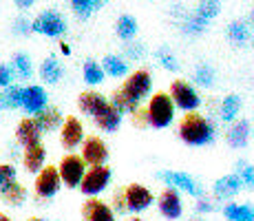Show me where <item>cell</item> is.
Here are the masks:
<instances>
[{
	"mask_svg": "<svg viewBox=\"0 0 254 221\" xmlns=\"http://www.w3.org/2000/svg\"><path fill=\"white\" fill-rule=\"evenodd\" d=\"M109 102L115 106L117 111L122 113V115H135V113L139 111V104L137 102H133V100H128V97L124 95V93L120 91V88H115L113 93H111V97H109Z\"/></svg>",
	"mask_w": 254,
	"mask_h": 221,
	"instance_id": "obj_34",
	"label": "cell"
},
{
	"mask_svg": "<svg viewBox=\"0 0 254 221\" xmlns=\"http://www.w3.org/2000/svg\"><path fill=\"white\" fill-rule=\"evenodd\" d=\"M120 91L124 93L128 100L141 104V102L150 95V91H153V73H150L148 69H135V71L128 73L126 80L122 82Z\"/></svg>",
	"mask_w": 254,
	"mask_h": 221,
	"instance_id": "obj_3",
	"label": "cell"
},
{
	"mask_svg": "<svg viewBox=\"0 0 254 221\" xmlns=\"http://www.w3.org/2000/svg\"><path fill=\"white\" fill-rule=\"evenodd\" d=\"M250 137H252V124L250 120L246 117H237L234 122L228 124L226 131V144L234 150H243L248 144H250Z\"/></svg>",
	"mask_w": 254,
	"mask_h": 221,
	"instance_id": "obj_16",
	"label": "cell"
},
{
	"mask_svg": "<svg viewBox=\"0 0 254 221\" xmlns=\"http://www.w3.org/2000/svg\"><path fill=\"white\" fill-rule=\"evenodd\" d=\"M241 179L243 188L248 190H254V164H250V161H239L237 164V173H234Z\"/></svg>",
	"mask_w": 254,
	"mask_h": 221,
	"instance_id": "obj_40",
	"label": "cell"
},
{
	"mask_svg": "<svg viewBox=\"0 0 254 221\" xmlns=\"http://www.w3.org/2000/svg\"><path fill=\"white\" fill-rule=\"evenodd\" d=\"M223 217L228 221H254V206L252 204H226L223 206Z\"/></svg>",
	"mask_w": 254,
	"mask_h": 221,
	"instance_id": "obj_29",
	"label": "cell"
},
{
	"mask_svg": "<svg viewBox=\"0 0 254 221\" xmlns=\"http://www.w3.org/2000/svg\"><path fill=\"white\" fill-rule=\"evenodd\" d=\"M194 210H197L199 215H210V213H214V210H217V206H214V199L201 195V197H197V206H194Z\"/></svg>",
	"mask_w": 254,
	"mask_h": 221,
	"instance_id": "obj_42",
	"label": "cell"
},
{
	"mask_svg": "<svg viewBox=\"0 0 254 221\" xmlns=\"http://www.w3.org/2000/svg\"><path fill=\"white\" fill-rule=\"evenodd\" d=\"M179 27H182V31L188 33V36H199V33H203L208 29V20H203L197 13H184V16L179 18Z\"/></svg>",
	"mask_w": 254,
	"mask_h": 221,
	"instance_id": "obj_31",
	"label": "cell"
},
{
	"mask_svg": "<svg viewBox=\"0 0 254 221\" xmlns=\"http://www.w3.org/2000/svg\"><path fill=\"white\" fill-rule=\"evenodd\" d=\"M22 104V86L9 84L0 88V111H18Z\"/></svg>",
	"mask_w": 254,
	"mask_h": 221,
	"instance_id": "obj_28",
	"label": "cell"
},
{
	"mask_svg": "<svg viewBox=\"0 0 254 221\" xmlns=\"http://www.w3.org/2000/svg\"><path fill=\"white\" fill-rule=\"evenodd\" d=\"M13 135H16V144L22 146V148H27V146H33V144H38V142H42V135H45V133L40 131V124L36 122V117L27 115L16 124Z\"/></svg>",
	"mask_w": 254,
	"mask_h": 221,
	"instance_id": "obj_17",
	"label": "cell"
},
{
	"mask_svg": "<svg viewBox=\"0 0 254 221\" xmlns=\"http://www.w3.org/2000/svg\"><path fill=\"white\" fill-rule=\"evenodd\" d=\"M106 104V95L100 91H93V88H89V91H82L80 95H77V111L82 113V115H93L97 109H102V106Z\"/></svg>",
	"mask_w": 254,
	"mask_h": 221,
	"instance_id": "obj_24",
	"label": "cell"
},
{
	"mask_svg": "<svg viewBox=\"0 0 254 221\" xmlns=\"http://www.w3.org/2000/svg\"><path fill=\"white\" fill-rule=\"evenodd\" d=\"M0 221H13L9 215H4V213H0Z\"/></svg>",
	"mask_w": 254,
	"mask_h": 221,
	"instance_id": "obj_49",
	"label": "cell"
},
{
	"mask_svg": "<svg viewBox=\"0 0 254 221\" xmlns=\"http://www.w3.org/2000/svg\"><path fill=\"white\" fill-rule=\"evenodd\" d=\"M13 4H16L20 11H24V9H31L33 4H36V0H13Z\"/></svg>",
	"mask_w": 254,
	"mask_h": 221,
	"instance_id": "obj_46",
	"label": "cell"
},
{
	"mask_svg": "<svg viewBox=\"0 0 254 221\" xmlns=\"http://www.w3.org/2000/svg\"><path fill=\"white\" fill-rule=\"evenodd\" d=\"M104 71H102L100 62L97 60H84V65H82V80L86 82L89 86H100L102 82H104Z\"/></svg>",
	"mask_w": 254,
	"mask_h": 221,
	"instance_id": "obj_33",
	"label": "cell"
},
{
	"mask_svg": "<svg viewBox=\"0 0 254 221\" xmlns=\"http://www.w3.org/2000/svg\"><path fill=\"white\" fill-rule=\"evenodd\" d=\"M126 221H146V219H141V217H139V215H130V217H128V219H126Z\"/></svg>",
	"mask_w": 254,
	"mask_h": 221,
	"instance_id": "obj_48",
	"label": "cell"
},
{
	"mask_svg": "<svg viewBox=\"0 0 254 221\" xmlns=\"http://www.w3.org/2000/svg\"><path fill=\"white\" fill-rule=\"evenodd\" d=\"M241 109H243V100L239 93H228V95L221 97V102H219V120L223 122V124H230L234 122L239 115H241Z\"/></svg>",
	"mask_w": 254,
	"mask_h": 221,
	"instance_id": "obj_21",
	"label": "cell"
},
{
	"mask_svg": "<svg viewBox=\"0 0 254 221\" xmlns=\"http://www.w3.org/2000/svg\"><path fill=\"white\" fill-rule=\"evenodd\" d=\"M157 179L164 181V186H170V188L179 190V193H186L190 197H201L203 195V186L194 179L192 175L184 173V170H159Z\"/></svg>",
	"mask_w": 254,
	"mask_h": 221,
	"instance_id": "obj_10",
	"label": "cell"
},
{
	"mask_svg": "<svg viewBox=\"0 0 254 221\" xmlns=\"http://www.w3.org/2000/svg\"><path fill=\"white\" fill-rule=\"evenodd\" d=\"M31 31L47 38H62L66 33V20L60 11L47 9L31 20Z\"/></svg>",
	"mask_w": 254,
	"mask_h": 221,
	"instance_id": "obj_8",
	"label": "cell"
},
{
	"mask_svg": "<svg viewBox=\"0 0 254 221\" xmlns=\"http://www.w3.org/2000/svg\"><path fill=\"white\" fill-rule=\"evenodd\" d=\"M18 179V168L13 164H9V161H4V164H0V188L2 186H7L9 181Z\"/></svg>",
	"mask_w": 254,
	"mask_h": 221,
	"instance_id": "obj_41",
	"label": "cell"
},
{
	"mask_svg": "<svg viewBox=\"0 0 254 221\" xmlns=\"http://www.w3.org/2000/svg\"><path fill=\"white\" fill-rule=\"evenodd\" d=\"M60 188H62V181H60V175H58V168L45 164V168L38 170L36 179H33V195H36V199L40 201L53 199L60 193Z\"/></svg>",
	"mask_w": 254,
	"mask_h": 221,
	"instance_id": "obj_7",
	"label": "cell"
},
{
	"mask_svg": "<svg viewBox=\"0 0 254 221\" xmlns=\"http://www.w3.org/2000/svg\"><path fill=\"white\" fill-rule=\"evenodd\" d=\"M155 58H157L159 67H162V69H166V71H170V73L179 71V60H177V56H175V53L170 51L168 47H162V49H157V51H155Z\"/></svg>",
	"mask_w": 254,
	"mask_h": 221,
	"instance_id": "obj_36",
	"label": "cell"
},
{
	"mask_svg": "<svg viewBox=\"0 0 254 221\" xmlns=\"http://www.w3.org/2000/svg\"><path fill=\"white\" fill-rule=\"evenodd\" d=\"M190 221H203V219H190Z\"/></svg>",
	"mask_w": 254,
	"mask_h": 221,
	"instance_id": "obj_52",
	"label": "cell"
},
{
	"mask_svg": "<svg viewBox=\"0 0 254 221\" xmlns=\"http://www.w3.org/2000/svg\"><path fill=\"white\" fill-rule=\"evenodd\" d=\"M27 188H24V184H20L18 179L9 181L7 186H2L0 188V199H2L4 206H9V208H20V206L27 201Z\"/></svg>",
	"mask_w": 254,
	"mask_h": 221,
	"instance_id": "obj_23",
	"label": "cell"
},
{
	"mask_svg": "<svg viewBox=\"0 0 254 221\" xmlns=\"http://www.w3.org/2000/svg\"><path fill=\"white\" fill-rule=\"evenodd\" d=\"M36 117V122L40 124V131L42 133H53L58 131L62 126V122H64V115H62V111L58 109V106H47V109H42Z\"/></svg>",
	"mask_w": 254,
	"mask_h": 221,
	"instance_id": "obj_25",
	"label": "cell"
},
{
	"mask_svg": "<svg viewBox=\"0 0 254 221\" xmlns=\"http://www.w3.org/2000/svg\"><path fill=\"white\" fill-rule=\"evenodd\" d=\"M141 113H144L146 126L162 131V129H168V126L175 122L177 109H175V104H173L168 93L157 91V93H153V97H148V102H146V106Z\"/></svg>",
	"mask_w": 254,
	"mask_h": 221,
	"instance_id": "obj_2",
	"label": "cell"
},
{
	"mask_svg": "<svg viewBox=\"0 0 254 221\" xmlns=\"http://www.w3.org/2000/svg\"><path fill=\"white\" fill-rule=\"evenodd\" d=\"M137 31H139V24L133 16H120L117 18V22H115L117 38H122L124 42H130L135 36H137Z\"/></svg>",
	"mask_w": 254,
	"mask_h": 221,
	"instance_id": "obj_32",
	"label": "cell"
},
{
	"mask_svg": "<svg viewBox=\"0 0 254 221\" xmlns=\"http://www.w3.org/2000/svg\"><path fill=\"white\" fill-rule=\"evenodd\" d=\"M27 221H49V219H45V217H29Z\"/></svg>",
	"mask_w": 254,
	"mask_h": 221,
	"instance_id": "obj_50",
	"label": "cell"
},
{
	"mask_svg": "<svg viewBox=\"0 0 254 221\" xmlns=\"http://www.w3.org/2000/svg\"><path fill=\"white\" fill-rule=\"evenodd\" d=\"M228 38L234 44H246L250 40V29H248V24L243 20H234L228 24Z\"/></svg>",
	"mask_w": 254,
	"mask_h": 221,
	"instance_id": "obj_35",
	"label": "cell"
},
{
	"mask_svg": "<svg viewBox=\"0 0 254 221\" xmlns=\"http://www.w3.org/2000/svg\"><path fill=\"white\" fill-rule=\"evenodd\" d=\"M146 53H148V49H146V44L144 42H126L124 44V60L126 62H139V60H144L146 58Z\"/></svg>",
	"mask_w": 254,
	"mask_h": 221,
	"instance_id": "obj_38",
	"label": "cell"
},
{
	"mask_svg": "<svg viewBox=\"0 0 254 221\" xmlns=\"http://www.w3.org/2000/svg\"><path fill=\"white\" fill-rule=\"evenodd\" d=\"M71 9L75 13V18H80V20H89L97 11L95 0H71Z\"/></svg>",
	"mask_w": 254,
	"mask_h": 221,
	"instance_id": "obj_39",
	"label": "cell"
},
{
	"mask_svg": "<svg viewBox=\"0 0 254 221\" xmlns=\"http://www.w3.org/2000/svg\"><path fill=\"white\" fill-rule=\"evenodd\" d=\"M177 137L184 142L186 146H194V148H201V146H210L217 137V129H214L212 120L208 115L199 111L192 113H184V117L177 124Z\"/></svg>",
	"mask_w": 254,
	"mask_h": 221,
	"instance_id": "obj_1",
	"label": "cell"
},
{
	"mask_svg": "<svg viewBox=\"0 0 254 221\" xmlns=\"http://www.w3.org/2000/svg\"><path fill=\"white\" fill-rule=\"evenodd\" d=\"M102 71H104V75L109 77H115V80H120V77H126L128 75V62L124 60L122 56H117V53H109V56H104V60L100 62Z\"/></svg>",
	"mask_w": 254,
	"mask_h": 221,
	"instance_id": "obj_26",
	"label": "cell"
},
{
	"mask_svg": "<svg viewBox=\"0 0 254 221\" xmlns=\"http://www.w3.org/2000/svg\"><path fill=\"white\" fill-rule=\"evenodd\" d=\"M168 95H170V100H173L175 109L182 113L199 111V106H201V95H199V91L194 88V84H190L188 80H175L173 84H170Z\"/></svg>",
	"mask_w": 254,
	"mask_h": 221,
	"instance_id": "obj_5",
	"label": "cell"
},
{
	"mask_svg": "<svg viewBox=\"0 0 254 221\" xmlns=\"http://www.w3.org/2000/svg\"><path fill=\"white\" fill-rule=\"evenodd\" d=\"M13 80H16V77H13L11 67H9V65H0V88L13 84Z\"/></svg>",
	"mask_w": 254,
	"mask_h": 221,
	"instance_id": "obj_45",
	"label": "cell"
},
{
	"mask_svg": "<svg viewBox=\"0 0 254 221\" xmlns=\"http://www.w3.org/2000/svg\"><path fill=\"white\" fill-rule=\"evenodd\" d=\"M155 206H157L159 215L166 219V221H177L184 217V199H182V193L170 186H166L162 193L157 195L155 199Z\"/></svg>",
	"mask_w": 254,
	"mask_h": 221,
	"instance_id": "obj_11",
	"label": "cell"
},
{
	"mask_svg": "<svg viewBox=\"0 0 254 221\" xmlns=\"http://www.w3.org/2000/svg\"><path fill=\"white\" fill-rule=\"evenodd\" d=\"M82 219L84 221H117V215L104 199L89 197L82 204Z\"/></svg>",
	"mask_w": 254,
	"mask_h": 221,
	"instance_id": "obj_18",
	"label": "cell"
},
{
	"mask_svg": "<svg viewBox=\"0 0 254 221\" xmlns=\"http://www.w3.org/2000/svg\"><path fill=\"white\" fill-rule=\"evenodd\" d=\"M113 213L115 215H126V204H124V193H122V188H117L113 193Z\"/></svg>",
	"mask_w": 254,
	"mask_h": 221,
	"instance_id": "obj_44",
	"label": "cell"
},
{
	"mask_svg": "<svg viewBox=\"0 0 254 221\" xmlns=\"http://www.w3.org/2000/svg\"><path fill=\"white\" fill-rule=\"evenodd\" d=\"M38 73H40V80L45 84H60L62 77H64V67H62V62L56 56H47L40 62Z\"/></svg>",
	"mask_w": 254,
	"mask_h": 221,
	"instance_id": "obj_22",
	"label": "cell"
},
{
	"mask_svg": "<svg viewBox=\"0 0 254 221\" xmlns=\"http://www.w3.org/2000/svg\"><path fill=\"white\" fill-rule=\"evenodd\" d=\"M192 80H194V84L201 88H212L217 84V71H214V67L210 62H201V65L194 67Z\"/></svg>",
	"mask_w": 254,
	"mask_h": 221,
	"instance_id": "obj_30",
	"label": "cell"
},
{
	"mask_svg": "<svg viewBox=\"0 0 254 221\" xmlns=\"http://www.w3.org/2000/svg\"><path fill=\"white\" fill-rule=\"evenodd\" d=\"M91 120H93V124H95V129H100L102 133H117L122 126V122H124V115H122V113L109 102V97H106V104L93 113Z\"/></svg>",
	"mask_w": 254,
	"mask_h": 221,
	"instance_id": "obj_15",
	"label": "cell"
},
{
	"mask_svg": "<svg viewBox=\"0 0 254 221\" xmlns=\"http://www.w3.org/2000/svg\"><path fill=\"white\" fill-rule=\"evenodd\" d=\"M124 193V204H126V213L130 215H141L144 210H148L150 206L155 204V195L148 186L139 184V181H133V184L124 186L122 188Z\"/></svg>",
	"mask_w": 254,
	"mask_h": 221,
	"instance_id": "obj_6",
	"label": "cell"
},
{
	"mask_svg": "<svg viewBox=\"0 0 254 221\" xmlns=\"http://www.w3.org/2000/svg\"><path fill=\"white\" fill-rule=\"evenodd\" d=\"M241 190H243V184H241V179H239L237 175L234 173L223 175V177H219V179H214L212 199L214 201H230V199L237 197Z\"/></svg>",
	"mask_w": 254,
	"mask_h": 221,
	"instance_id": "obj_19",
	"label": "cell"
},
{
	"mask_svg": "<svg viewBox=\"0 0 254 221\" xmlns=\"http://www.w3.org/2000/svg\"><path fill=\"white\" fill-rule=\"evenodd\" d=\"M252 42H254V40H252Z\"/></svg>",
	"mask_w": 254,
	"mask_h": 221,
	"instance_id": "obj_53",
	"label": "cell"
},
{
	"mask_svg": "<svg viewBox=\"0 0 254 221\" xmlns=\"http://www.w3.org/2000/svg\"><path fill=\"white\" fill-rule=\"evenodd\" d=\"M219 11H221V0H199L197 4V16H201L203 20H212V18L219 16Z\"/></svg>",
	"mask_w": 254,
	"mask_h": 221,
	"instance_id": "obj_37",
	"label": "cell"
},
{
	"mask_svg": "<svg viewBox=\"0 0 254 221\" xmlns=\"http://www.w3.org/2000/svg\"><path fill=\"white\" fill-rule=\"evenodd\" d=\"M20 161H22V168L27 170L29 175H36L40 168H45V161H47V146L42 144V142H38V144L22 148Z\"/></svg>",
	"mask_w": 254,
	"mask_h": 221,
	"instance_id": "obj_20",
	"label": "cell"
},
{
	"mask_svg": "<svg viewBox=\"0 0 254 221\" xmlns=\"http://www.w3.org/2000/svg\"><path fill=\"white\" fill-rule=\"evenodd\" d=\"M11 71H13V77H18V80H31L33 75V60L29 53L24 51H18L11 56Z\"/></svg>",
	"mask_w": 254,
	"mask_h": 221,
	"instance_id": "obj_27",
	"label": "cell"
},
{
	"mask_svg": "<svg viewBox=\"0 0 254 221\" xmlns=\"http://www.w3.org/2000/svg\"><path fill=\"white\" fill-rule=\"evenodd\" d=\"M82 150H80V157L86 166H102L106 164L109 159V144L102 140L100 135H89L84 137L82 142Z\"/></svg>",
	"mask_w": 254,
	"mask_h": 221,
	"instance_id": "obj_12",
	"label": "cell"
},
{
	"mask_svg": "<svg viewBox=\"0 0 254 221\" xmlns=\"http://www.w3.org/2000/svg\"><path fill=\"white\" fill-rule=\"evenodd\" d=\"M58 131H60V146L66 150H75L86 137L84 124H82V120L75 115L64 117V122H62V126Z\"/></svg>",
	"mask_w": 254,
	"mask_h": 221,
	"instance_id": "obj_13",
	"label": "cell"
},
{
	"mask_svg": "<svg viewBox=\"0 0 254 221\" xmlns=\"http://www.w3.org/2000/svg\"><path fill=\"white\" fill-rule=\"evenodd\" d=\"M11 31L16 33V36H27V33H31V22H29L27 18H16L11 24Z\"/></svg>",
	"mask_w": 254,
	"mask_h": 221,
	"instance_id": "obj_43",
	"label": "cell"
},
{
	"mask_svg": "<svg viewBox=\"0 0 254 221\" xmlns=\"http://www.w3.org/2000/svg\"><path fill=\"white\" fill-rule=\"evenodd\" d=\"M250 18H252V22H254V9H252V16Z\"/></svg>",
	"mask_w": 254,
	"mask_h": 221,
	"instance_id": "obj_51",
	"label": "cell"
},
{
	"mask_svg": "<svg viewBox=\"0 0 254 221\" xmlns=\"http://www.w3.org/2000/svg\"><path fill=\"white\" fill-rule=\"evenodd\" d=\"M56 168H58V175H60L62 186H66V188H77L89 166L82 161L80 155L66 153V155H62V159L58 161Z\"/></svg>",
	"mask_w": 254,
	"mask_h": 221,
	"instance_id": "obj_9",
	"label": "cell"
},
{
	"mask_svg": "<svg viewBox=\"0 0 254 221\" xmlns=\"http://www.w3.org/2000/svg\"><path fill=\"white\" fill-rule=\"evenodd\" d=\"M49 106V93L45 86L40 84H29V86H22V104L20 109L27 113V115H38L42 109Z\"/></svg>",
	"mask_w": 254,
	"mask_h": 221,
	"instance_id": "obj_14",
	"label": "cell"
},
{
	"mask_svg": "<svg viewBox=\"0 0 254 221\" xmlns=\"http://www.w3.org/2000/svg\"><path fill=\"white\" fill-rule=\"evenodd\" d=\"M60 51L64 53V56H71V47H69V44H64V42L60 44Z\"/></svg>",
	"mask_w": 254,
	"mask_h": 221,
	"instance_id": "obj_47",
	"label": "cell"
},
{
	"mask_svg": "<svg viewBox=\"0 0 254 221\" xmlns=\"http://www.w3.org/2000/svg\"><path fill=\"white\" fill-rule=\"evenodd\" d=\"M111 179H113V170H111L106 164L89 166L77 188H80L82 195H86V197H100V195L111 186Z\"/></svg>",
	"mask_w": 254,
	"mask_h": 221,
	"instance_id": "obj_4",
	"label": "cell"
}]
</instances>
